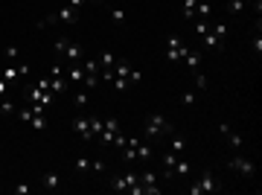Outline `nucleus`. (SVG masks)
Returning <instances> with one entry per match:
<instances>
[{
    "label": "nucleus",
    "mask_w": 262,
    "mask_h": 195,
    "mask_svg": "<svg viewBox=\"0 0 262 195\" xmlns=\"http://www.w3.org/2000/svg\"><path fill=\"white\" fill-rule=\"evenodd\" d=\"M172 131H175V128H172V125H169V122L160 117V114H149V117H146V125H143V137L151 143V140L163 137V134L169 137Z\"/></svg>",
    "instance_id": "obj_1"
},
{
    "label": "nucleus",
    "mask_w": 262,
    "mask_h": 195,
    "mask_svg": "<svg viewBox=\"0 0 262 195\" xmlns=\"http://www.w3.org/2000/svg\"><path fill=\"white\" fill-rule=\"evenodd\" d=\"M56 53L64 58V61L76 64V61H82L84 58V47L79 44V41H70V38H58L56 41Z\"/></svg>",
    "instance_id": "obj_2"
},
{
    "label": "nucleus",
    "mask_w": 262,
    "mask_h": 195,
    "mask_svg": "<svg viewBox=\"0 0 262 195\" xmlns=\"http://www.w3.org/2000/svg\"><path fill=\"white\" fill-rule=\"evenodd\" d=\"M79 20V9L73 6H64V9H58L56 15H50V18H41L35 24V29H47V27H56V24H76Z\"/></svg>",
    "instance_id": "obj_3"
},
{
    "label": "nucleus",
    "mask_w": 262,
    "mask_h": 195,
    "mask_svg": "<svg viewBox=\"0 0 262 195\" xmlns=\"http://www.w3.org/2000/svg\"><path fill=\"white\" fill-rule=\"evenodd\" d=\"M189 195H204V192H222V184H219V178L210 175V172H204V175L198 178L195 184L187 189Z\"/></svg>",
    "instance_id": "obj_4"
},
{
    "label": "nucleus",
    "mask_w": 262,
    "mask_h": 195,
    "mask_svg": "<svg viewBox=\"0 0 262 195\" xmlns=\"http://www.w3.org/2000/svg\"><path fill=\"white\" fill-rule=\"evenodd\" d=\"M187 50H189V47L184 44L178 35H169L166 38V61H172V64H175V61H184Z\"/></svg>",
    "instance_id": "obj_5"
},
{
    "label": "nucleus",
    "mask_w": 262,
    "mask_h": 195,
    "mask_svg": "<svg viewBox=\"0 0 262 195\" xmlns=\"http://www.w3.org/2000/svg\"><path fill=\"white\" fill-rule=\"evenodd\" d=\"M140 181V172H125V175H114L111 178V189L114 192H128L131 186Z\"/></svg>",
    "instance_id": "obj_6"
},
{
    "label": "nucleus",
    "mask_w": 262,
    "mask_h": 195,
    "mask_svg": "<svg viewBox=\"0 0 262 195\" xmlns=\"http://www.w3.org/2000/svg\"><path fill=\"white\" fill-rule=\"evenodd\" d=\"M96 61H99V76H102V79H114V64H117V56H114L111 50H102V53L96 56Z\"/></svg>",
    "instance_id": "obj_7"
},
{
    "label": "nucleus",
    "mask_w": 262,
    "mask_h": 195,
    "mask_svg": "<svg viewBox=\"0 0 262 195\" xmlns=\"http://www.w3.org/2000/svg\"><path fill=\"white\" fill-rule=\"evenodd\" d=\"M227 166L233 169V172H239V175H245V178L256 175V163H251L248 158H239V155H236V158H230V163H227Z\"/></svg>",
    "instance_id": "obj_8"
},
{
    "label": "nucleus",
    "mask_w": 262,
    "mask_h": 195,
    "mask_svg": "<svg viewBox=\"0 0 262 195\" xmlns=\"http://www.w3.org/2000/svg\"><path fill=\"white\" fill-rule=\"evenodd\" d=\"M219 134L227 140V146H230V149H242V143H245L242 134H239V131H233L227 122H219Z\"/></svg>",
    "instance_id": "obj_9"
},
{
    "label": "nucleus",
    "mask_w": 262,
    "mask_h": 195,
    "mask_svg": "<svg viewBox=\"0 0 262 195\" xmlns=\"http://www.w3.org/2000/svg\"><path fill=\"white\" fill-rule=\"evenodd\" d=\"M117 131H120V122H117V120H102V131L96 134V143L108 146V143L114 140V134H117Z\"/></svg>",
    "instance_id": "obj_10"
},
{
    "label": "nucleus",
    "mask_w": 262,
    "mask_h": 195,
    "mask_svg": "<svg viewBox=\"0 0 262 195\" xmlns=\"http://www.w3.org/2000/svg\"><path fill=\"white\" fill-rule=\"evenodd\" d=\"M73 131L82 140H94V122H91V117H76V120H73Z\"/></svg>",
    "instance_id": "obj_11"
},
{
    "label": "nucleus",
    "mask_w": 262,
    "mask_h": 195,
    "mask_svg": "<svg viewBox=\"0 0 262 195\" xmlns=\"http://www.w3.org/2000/svg\"><path fill=\"white\" fill-rule=\"evenodd\" d=\"M29 102H38V105H44V108H50V102H53V93L35 84V88L29 91Z\"/></svg>",
    "instance_id": "obj_12"
},
{
    "label": "nucleus",
    "mask_w": 262,
    "mask_h": 195,
    "mask_svg": "<svg viewBox=\"0 0 262 195\" xmlns=\"http://www.w3.org/2000/svg\"><path fill=\"white\" fill-rule=\"evenodd\" d=\"M169 149L175 151V155H187V137L178 134V131H172L169 134Z\"/></svg>",
    "instance_id": "obj_13"
},
{
    "label": "nucleus",
    "mask_w": 262,
    "mask_h": 195,
    "mask_svg": "<svg viewBox=\"0 0 262 195\" xmlns=\"http://www.w3.org/2000/svg\"><path fill=\"white\" fill-rule=\"evenodd\" d=\"M184 61H187V67H189V73H192V79H195V76H201V56H198V53L187 50V56H184Z\"/></svg>",
    "instance_id": "obj_14"
},
{
    "label": "nucleus",
    "mask_w": 262,
    "mask_h": 195,
    "mask_svg": "<svg viewBox=\"0 0 262 195\" xmlns=\"http://www.w3.org/2000/svg\"><path fill=\"white\" fill-rule=\"evenodd\" d=\"M198 38H201V47H207V50H225V44L213 35V29H207L204 35H198Z\"/></svg>",
    "instance_id": "obj_15"
},
{
    "label": "nucleus",
    "mask_w": 262,
    "mask_h": 195,
    "mask_svg": "<svg viewBox=\"0 0 262 195\" xmlns=\"http://www.w3.org/2000/svg\"><path fill=\"white\" fill-rule=\"evenodd\" d=\"M151 155H155V151H151V143H137V151H134V160H140V163H149L151 160Z\"/></svg>",
    "instance_id": "obj_16"
},
{
    "label": "nucleus",
    "mask_w": 262,
    "mask_h": 195,
    "mask_svg": "<svg viewBox=\"0 0 262 195\" xmlns=\"http://www.w3.org/2000/svg\"><path fill=\"white\" fill-rule=\"evenodd\" d=\"M88 93H91V91H84L82 84L73 91V105L79 108V111H84V105H88Z\"/></svg>",
    "instance_id": "obj_17"
},
{
    "label": "nucleus",
    "mask_w": 262,
    "mask_h": 195,
    "mask_svg": "<svg viewBox=\"0 0 262 195\" xmlns=\"http://www.w3.org/2000/svg\"><path fill=\"white\" fill-rule=\"evenodd\" d=\"M99 82H102V76H99V73H84L82 88H84V91H96V88H99Z\"/></svg>",
    "instance_id": "obj_18"
},
{
    "label": "nucleus",
    "mask_w": 262,
    "mask_h": 195,
    "mask_svg": "<svg viewBox=\"0 0 262 195\" xmlns=\"http://www.w3.org/2000/svg\"><path fill=\"white\" fill-rule=\"evenodd\" d=\"M41 184L47 186V189H58V186H61V175H58V172H47V175L41 178Z\"/></svg>",
    "instance_id": "obj_19"
},
{
    "label": "nucleus",
    "mask_w": 262,
    "mask_h": 195,
    "mask_svg": "<svg viewBox=\"0 0 262 195\" xmlns=\"http://www.w3.org/2000/svg\"><path fill=\"white\" fill-rule=\"evenodd\" d=\"M195 6H198V0H184V6H181V15L187 20H195Z\"/></svg>",
    "instance_id": "obj_20"
},
{
    "label": "nucleus",
    "mask_w": 262,
    "mask_h": 195,
    "mask_svg": "<svg viewBox=\"0 0 262 195\" xmlns=\"http://www.w3.org/2000/svg\"><path fill=\"white\" fill-rule=\"evenodd\" d=\"M189 175V163L184 158H178V163L172 166V178H187Z\"/></svg>",
    "instance_id": "obj_21"
},
{
    "label": "nucleus",
    "mask_w": 262,
    "mask_h": 195,
    "mask_svg": "<svg viewBox=\"0 0 262 195\" xmlns=\"http://www.w3.org/2000/svg\"><path fill=\"white\" fill-rule=\"evenodd\" d=\"M91 163H94V160H91V158H76L73 169H76V172H79V175H84V172H91Z\"/></svg>",
    "instance_id": "obj_22"
},
{
    "label": "nucleus",
    "mask_w": 262,
    "mask_h": 195,
    "mask_svg": "<svg viewBox=\"0 0 262 195\" xmlns=\"http://www.w3.org/2000/svg\"><path fill=\"white\" fill-rule=\"evenodd\" d=\"M245 6H251V0H230V3H227V12H230V15H239Z\"/></svg>",
    "instance_id": "obj_23"
},
{
    "label": "nucleus",
    "mask_w": 262,
    "mask_h": 195,
    "mask_svg": "<svg viewBox=\"0 0 262 195\" xmlns=\"http://www.w3.org/2000/svg\"><path fill=\"white\" fill-rule=\"evenodd\" d=\"M29 125H32L35 131H44V128H47V117H44V114H32Z\"/></svg>",
    "instance_id": "obj_24"
},
{
    "label": "nucleus",
    "mask_w": 262,
    "mask_h": 195,
    "mask_svg": "<svg viewBox=\"0 0 262 195\" xmlns=\"http://www.w3.org/2000/svg\"><path fill=\"white\" fill-rule=\"evenodd\" d=\"M0 76H3V79H6V82H15V79H20V73H18V64H12V67H6V70H3V73H0Z\"/></svg>",
    "instance_id": "obj_25"
},
{
    "label": "nucleus",
    "mask_w": 262,
    "mask_h": 195,
    "mask_svg": "<svg viewBox=\"0 0 262 195\" xmlns=\"http://www.w3.org/2000/svg\"><path fill=\"white\" fill-rule=\"evenodd\" d=\"M210 29H213V35L219 38L222 44H225V38H227V27H225V24H213V27H210Z\"/></svg>",
    "instance_id": "obj_26"
},
{
    "label": "nucleus",
    "mask_w": 262,
    "mask_h": 195,
    "mask_svg": "<svg viewBox=\"0 0 262 195\" xmlns=\"http://www.w3.org/2000/svg\"><path fill=\"white\" fill-rule=\"evenodd\" d=\"M111 20H114V24H125V20H128V15H125V9H120V6H117V9H111Z\"/></svg>",
    "instance_id": "obj_27"
},
{
    "label": "nucleus",
    "mask_w": 262,
    "mask_h": 195,
    "mask_svg": "<svg viewBox=\"0 0 262 195\" xmlns=\"http://www.w3.org/2000/svg\"><path fill=\"white\" fill-rule=\"evenodd\" d=\"M15 114H18V120H20V122H29V120H32V108H29V105H24V108H18Z\"/></svg>",
    "instance_id": "obj_28"
},
{
    "label": "nucleus",
    "mask_w": 262,
    "mask_h": 195,
    "mask_svg": "<svg viewBox=\"0 0 262 195\" xmlns=\"http://www.w3.org/2000/svg\"><path fill=\"white\" fill-rule=\"evenodd\" d=\"M3 58H6V61H15V58H18V47L9 44L6 50H3Z\"/></svg>",
    "instance_id": "obj_29"
},
{
    "label": "nucleus",
    "mask_w": 262,
    "mask_h": 195,
    "mask_svg": "<svg viewBox=\"0 0 262 195\" xmlns=\"http://www.w3.org/2000/svg\"><path fill=\"white\" fill-rule=\"evenodd\" d=\"M192 24H195V35H204L210 29V20H192Z\"/></svg>",
    "instance_id": "obj_30"
},
{
    "label": "nucleus",
    "mask_w": 262,
    "mask_h": 195,
    "mask_svg": "<svg viewBox=\"0 0 262 195\" xmlns=\"http://www.w3.org/2000/svg\"><path fill=\"white\" fill-rule=\"evenodd\" d=\"M259 53H262V35L256 29V35H253V56H259Z\"/></svg>",
    "instance_id": "obj_31"
},
{
    "label": "nucleus",
    "mask_w": 262,
    "mask_h": 195,
    "mask_svg": "<svg viewBox=\"0 0 262 195\" xmlns=\"http://www.w3.org/2000/svg\"><path fill=\"white\" fill-rule=\"evenodd\" d=\"M181 105H195V93H181Z\"/></svg>",
    "instance_id": "obj_32"
},
{
    "label": "nucleus",
    "mask_w": 262,
    "mask_h": 195,
    "mask_svg": "<svg viewBox=\"0 0 262 195\" xmlns=\"http://www.w3.org/2000/svg\"><path fill=\"white\" fill-rule=\"evenodd\" d=\"M0 111H3V114H15L18 108H15V105H12L9 99H3V102H0Z\"/></svg>",
    "instance_id": "obj_33"
},
{
    "label": "nucleus",
    "mask_w": 262,
    "mask_h": 195,
    "mask_svg": "<svg viewBox=\"0 0 262 195\" xmlns=\"http://www.w3.org/2000/svg\"><path fill=\"white\" fill-rule=\"evenodd\" d=\"M12 192H15V195H29V184H18V186H12Z\"/></svg>",
    "instance_id": "obj_34"
},
{
    "label": "nucleus",
    "mask_w": 262,
    "mask_h": 195,
    "mask_svg": "<svg viewBox=\"0 0 262 195\" xmlns=\"http://www.w3.org/2000/svg\"><path fill=\"white\" fill-rule=\"evenodd\" d=\"M6 93H9V82H6V79L0 76V96H6Z\"/></svg>",
    "instance_id": "obj_35"
},
{
    "label": "nucleus",
    "mask_w": 262,
    "mask_h": 195,
    "mask_svg": "<svg viewBox=\"0 0 262 195\" xmlns=\"http://www.w3.org/2000/svg\"><path fill=\"white\" fill-rule=\"evenodd\" d=\"M91 169H94V172H105V163H102V160H94V163H91Z\"/></svg>",
    "instance_id": "obj_36"
},
{
    "label": "nucleus",
    "mask_w": 262,
    "mask_h": 195,
    "mask_svg": "<svg viewBox=\"0 0 262 195\" xmlns=\"http://www.w3.org/2000/svg\"><path fill=\"white\" fill-rule=\"evenodd\" d=\"M82 3H84V0H67V6H73V9H79Z\"/></svg>",
    "instance_id": "obj_37"
},
{
    "label": "nucleus",
    "mask_w": 262,
    "mask_h": 195,
    "mask_svg": "<svg viewBox=\"0 0 262 195\" xmlns=\"http://www.w3.org/2000/svg\"><path fill=\"white\" fill-rule=\"evenodd\" d=\"M94 3H105V0H94Z\"/></svg>",
    "instance_id": "obj_38"
},
{
    "label": "nucleus",
    "mask_w": 262,
    "mask_h": 195,
    "mask_svg": "<svg viewBox=\"0 0 262 195\" xmlns=\"http://www.w3.org/2000/svg\"><path fill=\"white\" fill-rule=\"evenodd\" d=\"M0 61H3V53H0Z\"/></svg>",
    "instance_id": "obj_39"
}]
</instances>
